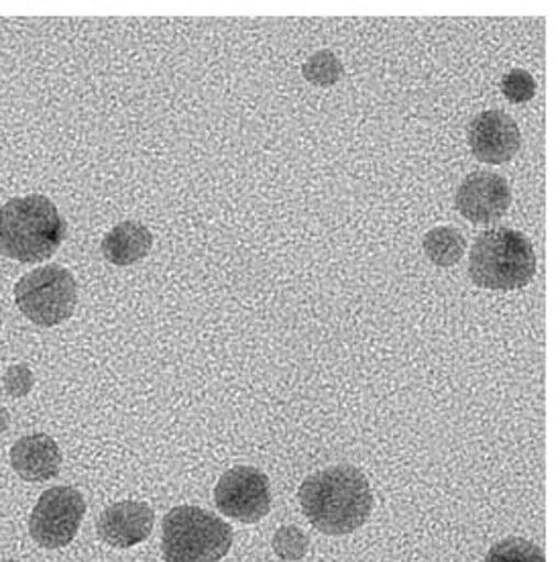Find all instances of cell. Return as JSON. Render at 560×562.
<instances>
[{
	"label": "cell",
	"mask_w": 560,
	"mask_h": 562,
	"mask_svg": "<svg viewBox=\"0 0 560 562\" xmlns=\"http://www.w3.org/2000/svg\"><path fill=\"white\" fill-rule=\"evenodd\" d=\"M2 562H19V561H2Z\"/></svg>",
	"instance_id": "cell-21"
},
{
	"label": "cell",
	"mask_w": 560,
	"mask_h": 562,
	"mask_svg": "<svg viewBox=\"0 0 560 562\" xmlns=\"http://www.w3.org/2000/svg\"><path fill=\"white\" fill-rule=\"evenodd\" d=\"M61 450L49 435L21 436L11 449V467L27 483H43L56 479L61 471Z\"/></svg>",
	"instance_id": "cell-11"
},
{
	"label": "cell",
	"mask_w": 560,
	"mask_h": 562,
	"mask_svg": "<svg viewBox=\"0 0 560 562\" xmlns=\"http://www.w3.org/2000/svg\"><path fill=\"white\" fill-rule=\"evenodd\" d=\"M302 74L310 85L326 88V86H335L343 78L345 68L331 49H321L314 56H310L309 61L302 66Z\"/></svg>",
	"instance_id": "cell-14"
},
{
	"label": "cell",
	"mask_w": 560,
	"mask_h": 562,
	"mask_svg": "<svg viewBox=\"0 0 560 562\" xmlns=\"http://www.w3.org/2000/svg\"><path fill=\"white\" fill-rule=\"evenodd\" d=\"M14 304L31 323L49 328L70 321L78 304V285L61 266L25 273L14 285Z\"/></svg>",
	"instance_id": "cell-5"
},
{
	"label": "cell",
	"mask_w": 560,
	"mask_h": 562,
	"mask_svg": "<svg viewBox=\"0 0 560 562\" xmlns=\"http://www.w3.org/2000/svg\"><path fill=\"white\" fill-rule=\"evenodd\" d=\"M502 92L505 99L514 104H522L534 99L536 94V82H534L533 74L526 70L507 71L502 80Z\"/></svg>",
	"instance_id": "cell-17"
},
{
	"label": "cell",
	"mask_w": 560,
	"mask_h": 562,
	"mask_svg": "<svg viewBox=\"0 0 560 562\" xmlns=\"http://www.w3.org/2000/svg\"><path fill=\"white\" fill-rule=\"evenodd\" d=\"M271 547L281 561H302L309 552L310 538L298 526H281L273 536Z\"/></svg>",
	"instance_id": "cell-16"
},
{
	"label": "cell",
	"mask_w": 560,
	"mask_h": 562,
	"mask_svg": "<svg viewBox=\"0 0 560 562\" xmlns=\"http://www.w3.org/2000/svg\"><path fill=\"white\" fill-rule=\"evenodd\" d=\"M0 330H2V321H0Z\"/></svg>",
	"instance_id": "cell-20"
},
{
	"label": "cell",
	"mask_w": 560,
	"mask_h": 562,
	"mask_svg": "<svg viewBox=\"0 0 560 562\" xmlns=\"http://www.w3.org/2000/svg\"><path fill=\"white\" fill-rule=\"evenodd\" d=\"M2 383H4L7 394L19 400V397H27L31 394L35 378H33V371L29 369V366L19 363V366H11L4 371Z\"/></svg>",
	"instance_id": "cell-18"
},
{
	"label": "cell",
	"mask_w": 560,
	"mask_h": 562,
	"mask_svg": "<svg viewBox=\"0 0 560 562\" xmlns=\"http://www.w3.org/2000/svg\"><path fill=\"white\" fill-rule=\"evenodd\" d=\"M9 426H11V414H9V409L0 406V435H4L9 430Z\"/></svg>",
	"instance_id": "cell-19"
},
{
	"label": "cell",
	"mask_w": 560,
	"mask_h": 562,
	"mask_svg": "<svg viewBox=\"0 0 560 562\" xmlns=\"http://www.w3.org/2000/svg\"><path fill=\"white\" fill-rule=\"evenodd\" d=\"M152 247H154L152 231L135 221H125L112 226L100 245L104 259L119 268L137 263L143 257H147Z\"/></svg>",
	"instance_id": "cell-12"
},
{
	"label": "cell",
	"mask_w": 560,
	"mask_h": 562,
	"mask_svg": "<svg viewBox=\"0 0 560 562\" xmlns=\"http://www.w3.org/2000/svg\"><path fill=\"white\" fill-rule=\"evenodd\" d=\"M86 499L74 487L57 485L42 493L29 518V535L42 549H66L85 520Z\"/></svg>",
	"instance_id": "cell-6"
},
{
	"label": "cell",
	"mask_w": 560,
	"mask_h": 562,
	"mask_svg": "<svg viewBox=\"0 0 560 562\" xmlns=\"http://www.w3.org/2000/svg\"><path fill=\"white\" fill-rule=\"evenodd\" d=\"M298 499L310 524L328 536L359 530L373 509L371 485L352 464L316 471L300 485Z\"/></svg>",
	"instance_id": "cell-1"
},
{
	"label": "cell",
	"mask_w": 560,
	"mask_h": 562,
	"mask_svg": "<svg viewBox=\"0 0 560 562\" xmlns=\"http://www.w3.org/2000/svg\"><path fill=\"white\" fill-rule=\"evenodd\" d=\"M512 204L509 186L502 176L475 171L462 180L455 206L473 225H490L504 216Z\"/></svg>",
	"instance_id": "cell-8"
},
{
	"label": "cell",
	"mask_w": 560,
	"mask_h": 562,
	"mask_svg": "<svg viewBox=\"0 0 560 562\" xmlns=\"http://www.w3.org/2000/svg\"><path fill=\"white\" fill-rule=\"evenodd\" d=\"M467 251V239L461 231L452 226H436L424 235V254L438 268H450L459 263Z\"/></svg>",
	"instance_id": "cell-13"
},
{
	"label": "cell",
	"mask_w": 560,
	"mask_h": 562,
	"mask_svg": "<svg viewBox=\"0 0 560 562\" xmlns=\"http://www.w3.org/2000/svg\"><path fill=\"white\" fill-rule=\"evenodd\" d=\"M64 239L66 221L49 198H13L0 206V255L19 263H42Z\"/></svg>",
	"instance_id": "cell-2"
},
{
	"label": "cell",
	"mask_w": 560,
	"mask_h": 562,
	"mask_svg": "<svg viewBox=\"0 0 560 562\" xmlns=\"http://www.w3.org/2000/svg\"><path fill=\"white\" fill-rule=\"evenodd\" d=\"M534 273L533 243L519 231L497 226L477 237L469 255V278L479 288L512 292L528 285Z\"/></svg>",
	"instance_id": "cell-3"
},
{
	"label": "cell",
	"mask_w": 560,
	"mask_h": 562,
	"mask_svg": "<svg viewBox=\"0 0 560 562\" xmlns=\"http://www.w3.org/2000/svg\"><path fill=\"white\" fill-rule=\"evenodd\" d=\"M469 147L479 161L502 166L514 159L522 145L518 123L504 111H483L471 121Z\"/></svg>",
	"instance_id": "cell-9"
},
{
	"label": "cell",
	"mask_w": 560,
	"mask_h": 562,
	"mask_svg": "<svg viewBox=\"0 0 560 562\" xmlns=\"http://www.w3.org/2000/svg\"><path fill=\"white\" fill-rule=\"evenodd\" d=\"M214 502L219 512L233 520L243 524L264 520L271 509L269 479L255 467H233L219 479Z\"/></svg>",
	"instance_id": "cell-7"
},
{
	"label": "cell",
	"mask_w": 560,
	"mask_h": 562,
	"mask_svg": "<svg viewBox=\"0 0 560 562\" xmlns=\"http://www.w3.org/2000/svg\"><path fill=\"white\" fill-rule=\"evenodd\" d=\"M161 530L166 562H219L233 547L231 526L202 507L169 509Z\"/></svg>",
	"instance_id": "cell-4"
},
{
	"label": "cell",
	"mask_w": 560,
	"mask_h": 562,
	"mask_svg": "<svg viewBox=\"0 0 560 562\" xmlns=\"http://www.w3.org/2000/svg\"><path fill=\"white\" fill-rule=\"evenodd\" d=\"M485 562H547V559L542 549L530 540L512 536L490 549Z\"/></svg>",
	"instance_id": "cell-15"
},
{
	"label": "cell",
	"mask_w": 560,
	"mask_h": 562,
	"mask_svg": "<svg viewBox=\"0 0 560 562\" xmlns=\"http://www.w3.org/2000/svg\"><path fill=\"white\" fill-rule=\"evenodd\" d=\"M154 507L143 502H119L107 507L97 521V535L112 549H133L154 532Z\"/></svg>",
	"instance_id": "cell-10"
}]
</instances>
